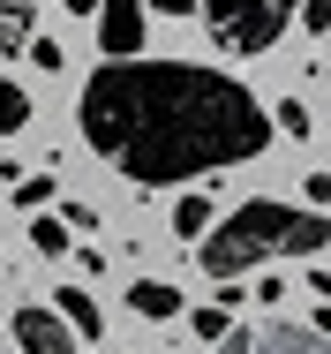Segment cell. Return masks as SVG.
<instances>
[{"instance_id":"obj_5","label":"cell","mask_w":331,"mask_h":354,"mask_svg":"<svg viewBox=\"0 0 331 354\" xmlns=\"http://www.w3.org/2000/svg\"><path fill=\"white\" fill-rule=\"evenodd\" d=\"M15 347L23 354H75V332H68V317L61 309H15Z\"/></svg>"},{"instance_id":"obj_9","label":"cell","mask_w":331,"mask_h":354,"mask_svg":"<svg viewBox=\"0 0 331 354\" xmlns=\"http://www.w3.org/2000/svg\"><path fill=\"white\" fill-rule=\"evenodd\" d=\"M53 309L68 317V332H75V339H83V332L98 339V324H106V317H98V301H91L83 286H61V301H53Z\"/></svg>"},{"instance_id":"obj_2","label":"cell","mask_w":331,"mask_h":354,"mask_svg":"<svg viewBox=\"0 0 331 354\" xmlns=\"http://www.w3.org/2000/svg\"><path fill=\"white\" fill-rule=\"evenodd\" d=\"M331 249V218L309 204H278V196H256L241 212H226V226H211L196 241V264L211 279H241L256 264H278V257H324Z\"/></svg>"},{"instance_id":"obj_16","label":"cell","mask_w":331,"mask_h":354,"mask_svg":"<svg viewBox=\"0 0 331 354\" xmlns=\"http://www.w3.org/2000/svg\"><path fill=\"white\" fill-rule=\"evenodd\" d=\"M294 15H301V23H309V30H316V38H324V30H331V0H301V8H294Z\"/></svg>"},{"instance_id":"obj_6","label":"cell","mask_w":331,"mask_h":354,"mask_svg":"<svg viewBox=\"0 0 331 354\" xmlns=\"http://www.w3.org/2000/svg\"><path fill=\"white\" fill-rule=\"evenodd\" d=\"M98 46L113 61L143 53V0H98Z\"/></svg>"},{"instance_id":"obj_17","label":"cell","mask_w":331,"mask_h":354,"mask_svg":"<svg viewBox=\"0 0 331 354\" xmlns=\"http://www.w3.org/2000/svg\"><path fill=\"white\" fill-rule=\"evenodd\" d=\"M158 15H196V0H151Z\"/></svg>"},{"instance_id":"obj_3","label":"cell","mask_w":331,"mask_h":354,"mask_svg":"<svg viewBox=\"0 0 331 354\" xmlns=\"http://www.w3.org/2000/svg\"><path fill=\"white\" fill-rule=\"evenodd\" d=\"M294 23V0H203V30L218 53H271Z\"/></svg>"},{"instance_id":"obj_13","label":"cell","mask_w":331,"mask_h":354,"mask_svg":"<svg viewBox=\"0 0 331 354\" xmlns=\"http://www.w3.org/2000/svg\"><path fill=\"white\" fill-rule=\"evenodd\" d=\"M173 226H181V234H203V226H211V204H203V196H181Z\"/></svg>"},{"instance_id":"obj_14","label":"cell","mask_w":331,"mask_h":354,"mask_svg":"<svg viewBox=\"0 0 331 354\" xmlns=\"http://www.w3.org/2000/svg\"><path fill=\"white\" fill-rule=\"evenodd\" d=\"M278 129H286V136H309V129H316V113H309L301 98H286V106H278Z\"/></svg>"},{"instance_id":"obj_4","label":"cell","mask_w":331,"mask_h":354,"mask_svg":"<svg viewBox=\"0 0 331 354\" xmlns=\"http://www.w3.org/2000/svg\"><path fill=\"white\" fill-rule=\"evenodd\" d=\"M218 354H331V339L316 332V324H249V332L226 324Z\"/></svg>"},{"instance_id":"obj_12","label":"cell","mask_w":331,"mask_h":354,"mask_svg":"<svg viewBox=\"0 0 331 354\" xmlns=\"http://www.w3.org/2000/svg\"><path fill=\"white\" fill-rule=\"evenodd\" d=\"M189 324H196V339H203V347H218V339H226V301H211V309H196Z\"/></svg>"},{"instance_id":"obj_11","label":"cell","mask_w":331,"mask_h":354,"mask_svg":"<svg viewBox=\"0 0 331 354\" xmlns=\"http://www.w3.org/2000/svg\"><path fill=\"white\" fill-rule=\"evenodd\" d=\"M30 241H38V257H68V249H75V234H68V226H61V212L30 218Z\"/></svg>"},{"instance_id":"obj_7","label":"cell","mask_w":331,"mask_h":354,"mask_svg":"<svg viewBox=\"0 0 331 354\" xmlns=\"http://www.w3.org/2000/svg\"><path fill=\"white\" fill-rule=\"evenodd\" d=\"M129 309L158 324V317H181V294H173L166 279H135V286H129Z\"/></svg>"},{"instance_id":"obj_10","label":"cell","mask_w":331,"mask_h":354,"mask_svg":"<svg viewBox=\"0 0 331 354\" xmlns=\"http://www.w3.org/2000/svg\"><path fill=\"white\" fill-rule=\"evenodd\" d=\"M23 129H30V91L0 83V136H23Z\"/></svg>"},{"instance_id":"obj_1","label":"cell","mask_w":331,"mask_h":354,"mask_svg":"<svg viewBox=\"0 0 331 354\" xmlns=\"http://www.w3.org/2000/svg\"><path fill=\"white\" fill-rule=\"evenodd\" d=\"M83 143L129 174L135 189L196 181L218 166H241L271 143V113L218 68L196 61H106L75 98Z\"/></svg>"},{"instance_id":"obj_15","label":"cell","mask_w":331,"mask_h":354,"mask_svg":"<svg viewBox=\"0 0 331 354\" xmlns=\"http://www.w3.org/2000/svg\"><path fill=\"white\" fill-rule=\"evenodd\" d=\"M15 204L30 212V204H53V174H30V181H15Z\"/></svg>"},{"instance_id":"obj_8","label":"cell","mask_w":331,"mask_h":354,"mask_svg":"<svg viewBox=\"0 0 331 354\" xmlns=\"http://www.w3.org/2000/svg\"><path fill=\"white\" fill-rule=\"evenodd\" d=\"M30 15H38V0H0V53L30 46Z\"/></svg>"}]
</instances>
